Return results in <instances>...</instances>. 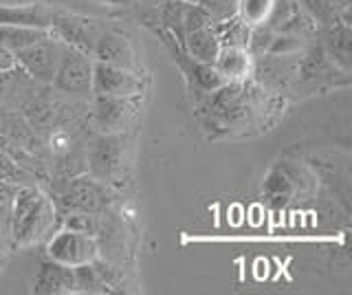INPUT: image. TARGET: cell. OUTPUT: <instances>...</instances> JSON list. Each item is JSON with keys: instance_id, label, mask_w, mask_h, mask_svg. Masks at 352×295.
Returning a JSON list of instances; mask_svg holds the SVG:
<instances>
[{"instance_id": "cell-1", "label": "cell", "mask_w": 352, "mask_h": 295, "mask_svg": "<svg viewBox=\"0 0 352 295\" xmlns=\"http://www.w3.org/2000/svg\"><path fill=\"white\" fill-rule=\"evenodd\" d=\"M273 95L262 91L260 86L249 80L225 82L216 91L201 97L198 111L203 115V124L212 133L231 135L251 126L260 115L267 113Z\"/></svg>"}, {"instance_id": "cell-2", "label": "cell", "mask_w": 352, "mask_h": 295, "mask_svg": "<svg viewBox=\"0 0 352 295\" xmlns=\"http://www.w3.org/2000/svg\"><path fill=\"white\" fill-rule=\"evenodd\" d=\"M58 210L38 185H22L16 194L9 234L16 245H31L51 236L58 223Z\"/></svg>"}, {"instance_id": "cell-3", "label": "cell", "mask_w": 352, "mask_h": 295, "mask_svg": "<svg viewBox=\"0 0 352 295\" xmlns=\"http://www.w3.org/2000/svg\"><path fill=\"white\" fill-rule=\"evenodd\" d=\"M300 53H262L253 58L251 80L262 91L271 95H284L295 91L297 71H300Z\"/></svg>"}, {"instance_id": "cell-4", "label": "cell", "mask_w": 352, "mask_h": 295, "mask_svg": "<svg viewBox=\"0 0 352 295\" xmlns=\"http://www.w3.org/2000/svg\"><path fill=\"white\" fill-rule=\"evenodd\" d=\"M93 58L88 53L73 49L69 45L62 47V58L58 71L53 75V89L64 93L73 100H86L93 95Z\"/></svg>"}, {"instance_id": "cell-5", "label": "cell", "mask_w": 352, "mask_h": 295, "mask_svg": "<svg viewBox=\"0 0 352 295\" xmlns=\"http://www.w3.org/2000/svg\"><path fill=\"white\" fill-rule=\"evenodd\" d=\"M157 34L163 38V45L168 47L172 60L176 62V67L181 69V73L185 75L187 86H190V93L196 97V102L201 97L209 95L212 91H216L218 86H223L225 80L220 78V73L214 69V64H207V62H198L192 56H187L183 45L174 36H170L165 29H157Z\"/></svg>"}, {"instance_id": "cell-6", "label": "cell", "mask_w": 352, "mask_h": 295, "mask_svg": "<svg viewBox=\"0 0 352 295\" xmlns=\"http://www.w3.org/2000/svg\"><path fill=\"white\" fill-rule=\"evenodd\" d=\"M62 47L64 42L55 34L44 36L42 40L33 42L27 49L14 53L16 67L25 71L31 80H36L40 84H51L62 58Z\"/></svg>"}, {"instance_id": "cell-7", "label": "cell", "mask_w": 352, "mask_h": 295, "mask_svg": "<svg viewBox=\"0 0 352 295\" xmlns=\"http://www.w3.org/2000/svg\"><path fill=\"white\" fill-rule=\"evenodd\" d=\"M58 205L62 212H91L104 214L110 205V194L106 183L93 179L91 174L73 177L60 192Z\"/></svg>"}, {"instance_id": "cell-8", "label": "cell", "mask_w": 352, "mask_h": 295, "mask_svg": "<svg viewBox=\"0 0 352 295\" xmlns=\"http://www.w3.org/2000/svg\"><path fill=\"white\" fill-rule=\"evenodd\" d=\"M104 25L97 18H88L82 14L66 12V9L55 7L53 12V23H51V34L58 36L64 45L73 49H80L93 58L95 42L102 34Z\"/></svg>"}, {"instance_id": "cell-9", "label": "cell", "mask_w": 352, "mask_h": 295, "mask_svg": "<svg viewBox=\"0 0 352 295\" xmlns=\"http://www.w3.org/2000/svg\"><path fill=\"white\" fill-rule=\"evenodd\" d=\"M47 256L55 262H62L66 267H80L88 265L99 256L97 238L73 232V229H58L47 240Z\"/></svg>"}, {"instance_id": "cell-10", "label": "cell", "mask_w": 352, "mask_h": 295, "mask_svg": "<svg viewBox=\"0 0 352 295\" xmlns=\"http://www.w3.org/2000/svg\"><path fill=\"white\" fill-rule=\"evenodd\" d=\"M93 117L102 133L119 135L130 128L137 117L141 95L121 97V95H93Z\"/></svg>"}, {"instance_id": "cell-11", "label": "cell", "mask_w": 352, "mask_h": 295, "mask_svg": "<svg viewBox=\"0 0 352 295\" xmlns=\"http://www.w3.org/2000/svg\"><path fill=\"white\" fill-rule=\"evenodd\" d=\"M86 170L93 179L110 183L115 181V177L121 172L124 166V148H121L119 135L113 133H102L91 141L86 155Z\"/></svg>"}, {"instance_id": "cell-12", "label": "cell", "mask_w": 352, "mask_h": 295, "mask_svg": "<svg viewBox=\"0 0 352 295\" xmlns=\"http://www.w3.org/2000/svg\"><path fill=\"white\" fill-rule=\"evenodd\" d=\"M146 89L141 73L113 67L106 62H93V95H141Z\"/></svg>"}, {"instance_id": "cell-13", "label": "cell", "mask_w": 352, "mask_h": 295, "mask_svg": "<svg viewBox=\"0 0 352 295\" xmlns=\"http://www.w3.org/2000/svg\"><path fill=\"white\" fill-rule=\"evenodd\" d=\"M93 60L141 73V64L137 60V51L132 47L130 38L117 29H108V27L102 29L93 49Z\"/></svg>"}, {"instance_id": "cell-14", "label": "cell", "mask_w": 352, "mask_h": 295, "mask_svg": "<svg viewBox=\"0 0 352 295\" xmlns=\"http://www.w3.org/2000/svg\"><path fill=\"white\" fill-rule=\"evenodd\" d=\"M31 291L38 295L75 293V269L62 265V262H55L47 256L44 260H40V265L36 269Z\"/></svg>"}, {"instance_id": "cell-15", "label": "cell", "mask_w": 352, "mask_h": 295, "mask_svg": "<svg viewBox=\"0 0 352 295\" xmlns=\"http://www.w3.org/2000/svg\"><path fill=\"white\" fill-rule=\"evenodd\" d=\"M350 20H339L330 27H319L315 31L317 45L333 60L337 67L350 71Z\"/></svg>"}, {"instance_id": "cell-16", "label": "cell", "mask_w": 352, "mask_h": 295, "mask_svg": "<svg viewBox=\"0 0 352 295\" xmlns=\"http://www.w3.org/2000/svg\"><path fill=\"white\" fill-rule=\"evenodd\" d=\"M55 7L47 3L27 5H0V25H20L51 31Z\"/></svg>"}, {"instance_id": "cell-17", "label": "cell", "mask_w": 352, "mask_h": 295, "mask_svg": "<svg viewBox=\"0 0 352 295\" xmlns=\"http://www.w3.org/2000/svg\"><path fill=\"white\" fill-rule=\"evenodd\" d=\"M253 58L247 49L240 47H220L214 60V69L220 73L225 82H240L251 78Z\"/></svg>"}, {"instance_id": "cell-18", "label": "cell", "mask_w": 352, "mask_h": 295, "mask_svg": "<svg viewBox=\"0 0 352 295\" xmlns=\"http://www.w3.org/2000/svg\"><path fill=\"white\" fill-rule=\"evenodd\" d=\"M181 45L187 56H192L198 62H207V64H214L218 51H220V40L214 31V25L187 31Z\"/></svg>"}, {"instance_id": "cell-19", "label": "cell", "mask_w": 352, "mask_h": 295, "mask_svg": "<svg viewBox=\"0 0 352 295\" xmlns=\"http://www.w3.org/2000/svg\"><path fill=\"white\" fill-rule=\"evenodd\" d=\"M51 31L36 29V27H20V25H0V45H3L9 53H18L27 49L33 42L42 40L49 36Z\"/></svg>"}, {"instance_id": "cell-20", "label": "cell", "mask_w": 352, "mask_h": 295, "mask_svg": "<svg viewBox=\"0 0 352 295\" xmlns=\"http://www.w3.org/2000/svg\"><path fill=\"white\" fill-rule=\"evenodd\" d=\"M214 31H216V36L220 40V47H240V49H247L251 27L238 14H234V16L227 18V20H218V23H214Z\"/></svg>"}, {"instance_id": "cell-21", "label": "cell", "mask_w": 352, "mask_h": 295, "mask_svg": "<svg viewBox=\"0 0 352 295\" xmlns=\"http://www.w3.org/2000/svg\"><path fill=\"white\" fill-rule=\"evenodd\" d=\"M297 5H300L302 12L313 20L317 29L330 27V25L339 23V20H350V18L341 16L335 0H297Z\"/></svg>"}, {"instance_id": "cell-22", "label": "cell", "mask_w": 352, "mask_h": 295, "mask_svg": "<svg viewBox=\"0 0 352 295\" xmlns=\"http://www.w3.org/2000/svg\"><path fill=\"white\" fill-rule=\"evenodd\" d=\"M106 212L104 214H91V212H62V227L73 229V232L88 234L97 238L104 229Z\"/></svg>"}, {"instance_id": "cell-23", "label": "cell", "mask_w": 352, "mask_h": 295, "mask_svg": "<svg viewBox=\"0 0 352 295\" xmlns=\"http://www.w3.org/2000/svg\"><path fill=\"white\" fill-rule=\"evenodd\" d=\"M0 181L3 183H14V185H38L36 174L29 172L27 168H22L20 163L7 155L5 150H0Z\"/></svg>"}, {"instance_id": "cell-24", "label": "cell", "mask_w": 352, "mask_h": 295, "mask_svg": "<svg viewBox=\"0 0 352 295\" xmlns=\"http://www.w3.org/2000/svg\"><path fill=\"white\" fill-rule=\"evenodd\" d=\"M271 9H273V0H238L236 14L249 27H256V25H267Z\"/></svg>"}, {"instance_id": "cell-25", "label": "cell", "mask_w": 352, "mask_h": 295, "mask_svg": "<svg viewBox=\"0 0 352 295\" xmlns=\"http://www.w3.org/2000/svg\"><path fill=\"white\" fill-rule=\"evenodd\" d=\"M73 269H75V293H110L104 280L99 278L97 269L93 267V262Z\"/></svg>"}, {"instance_id": "cell-26", "label": "cell", "mask_w": 352, "mask_h": 295, "mask_svg": "<svg viewBox=\"0 0 352 295\" xmlns=\"http://www.w3.org/2000/svg\"><path fill=\"white\" fill-rule=\"evenodd\" d=\"M18 190H20V185L0 181V221H3L7 234H9V221H11V212H14Z\"/></svg>"}, {"instance_id": "cell-27", "label": "cell", "mask_w": 352, "mask_h": 295, "mask_svg": "<svg viewBox=\"0 0 352 295\" xmlns=\"http://www.w3.org/2000/svg\"><path fill=\"white\" fill-rule=\"evenodd\" d=\"M192 3H198L201 7H205L212 18L216 20H227L236 14L238 9V0H192Z\"/></svg>"}, {"instance_id": "cell-28", "label": "cell", "mask_w": 352, "mask_h": 295, "mask_svg": "<svg viewBox=\"0 0 352 295\" xmlns=\"http://www.w3.org/2000/svg\"><path fill=\"white\" fill-rule=\"evenodd\" d=\"M16 67V60H14V53H9L3 45H0V73L9 71Z\"/></svg>"}, {"instance_id": "cell-29", "label": "cell", "mask_w": 352, "mask_h": 295, "mask_svg": "<svg viewBox=\"0 0 352 295\" xmlns=\"http://www.w3.org/2000/svg\"><path fill=\"white\" fill-rule=\"evenodd\" d=\"M102 3H110V5H117V3H124V0H102Z\"/></svg>"}, {"instance_id": "cell-30", "label": "cell", "mask_w": 352, "mask_h": 295, "mask_svg": "<svg viewBox=\"0 0 352 295\" xmlns=\"http://www.w3.org/2000/svg\"><path fill=\"white\" fill-rule=\"evenodd\" d=\"M0 234H7V229H5V225H3V221H0Z\"/></svg>"}]
</instances>
